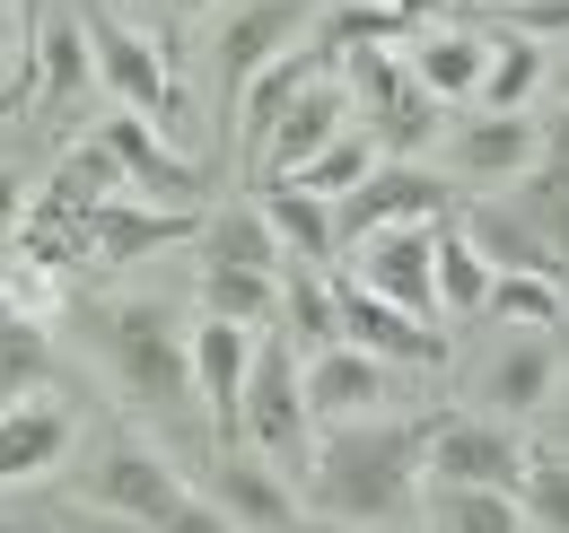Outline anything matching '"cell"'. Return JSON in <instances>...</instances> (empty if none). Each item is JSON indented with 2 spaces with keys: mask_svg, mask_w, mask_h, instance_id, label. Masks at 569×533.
Instances as JSON below:
<instances>
[{
  "mask_svg": "<svg viewBox=\"0 0 569 533\" xmlns=\"http://www.w3.org/2000/svg\"><path fill=\"white\" fill-rule=\"evenodd\" d=\"M421 464H429V420H333L316 429V455L298 472L307 516L342 533H403L421 507Z\"/></svg>",
  "mask_w": 569,
  "mask_h": 533,
  "instance_id": "6da1fadb",
  "label": "cell"
},
{
  "mask_svg": "<svg viewBox=\"0 0 569 533\" xmlns=\"http://www.w3.org/2000/svg\"><path fill=\"white\" fill-rule=\"evenodd\" d=\"M97 350H106L123 402H141V411H184V402H193V341H184V324H176L158 298L106 306V315H97Z\"/></svg>",
  "mask_w": 569,
  "mask_h": 533,
  "instance_id": "7a4b0ae2",
  "label": "cell"
},
{
  "mask_svg": "<svg viewBox=\"0 0 569 533\" xmlns=\"http://www.w3.org/2000/svg\"><path fill=\"white\" fill-rule=\"evenodd\" d=\"M237 438L281 472H307L316 455V411H307V376H298V350L289 333H254V368H246V411H237Z\"/></svg>",
  "mask_w": 569,
  "mask_h": 533,
  "instance_id": "3957f363",
  "label": "cell"
},
{
  "mask_svg": "<svg viewBox=\"0 0 569 533\" xmlns=\"http://www.w3.org/2000/svg\"><path fill=\"white\" fill-rule=\"evenodd\" d=\"M535 464V446L517 438V420H491V411H447L429 420V481L438 490H517Z\"/></svg>",
  "mask_w": 569,
  "mask_h": 533,
  "instance_id": "277c9868",
  "label": "cell"
},
{
  "mask_svg": "<svg viewBox=\"0 0 569 533\" xmlns=\"http://www.w3.org/2000/svg\"><path fill=\"white\" fill-rule=\"evenodd\" d=\"M79 490H88V507H106V516H123V525H141V533H158L184 499H193L184 472L167 464L158 446H141V438H106Z\"/></svg>",
  "mask_w": 569,
  "mask_h": 533,
  "instance_id": "5b68a950",
  "label": "cell"
},
{
  "mask_svg": "<svg viewBox=\"0 0 569 533\" xmlns=\"http://www.w3.org/2000/svg\"><path fill=\"white\" fill-rule=\"evenodd\" d=\"M307 27H316V9H307V0H237V9L219 18V36H211L219 105L237 114L246 79H254V70H272L281 53H298V44H307Z\"/></svg>",
  "mask_w": 569,
  "mask_h": 533,
  "instance_id": "8992f818",
  "label": "cell"
},
{
  "mask_svg": "<svg viewBox=\"0 0 569 533\" xmlns=\"http://www.w3.org/2000/svg\"><path fill=\"white\" fill-rule=\"evenodd\" d=\"M88 44H97V88H106L114 105L149 114L158 132L184 114V105H176V79H167V53L149 44L141 27H123L114 9H88Z\"/></svg>",
  "mask_w": 569,
  "mask_h": 533,
  "instance_id": "52a82bcc",
  "label": "cell"
},
{
  "mask_svg": "<svg viewBox=\"0 0 569 533\" xmlns=\"http://www.w3.org/2000/svg\"><path fill=\"white\" fill-rule=\"evenodd\" d=\"M97 140L114 149V167H123V184L141 201H167V210H202V167L193 158H176V140L158 132L149 114H132V105H114L106 123H97Z\"/></svg>",
  "mask_w": 569,
  "mask_h": 533,
  "instance_id": "ba28073f",
  "label": "cell"
},
{
  "mask_svg": "<svg viewBox=\"0 0 569 533\" xmlns=\"http://www.w3.org/2000/svg\"><path fill=\"white\" fill-rule=\"evenodd\" d=\"M333 306H342V341H359L368 359H386V368H447V333L429 315H403L395 298L359 289L351 271L333 280Z\"/></svg>",
  "mask_w": 569,
  "mask_h": 533,
  "instance_id": "9c48e42d",
  "label": "cell"
},
{
  "mask_svg": "<svg viewBox=\"0 0 569 533\" xmlns=\"http://www.w3.org/2000/svg\"><path fill=\"white\" fill-rule=\"evenodd\" d=\"M429 228L438 219H403V228H377V237H359L351 245V280L359 289H377V298H395L403 315H429L438 324V263H429Z\"/></svg>",
  "mask_w": 569,
  "mask_h": 533,
  "instance_id": "30bf717a",
  "label": "cell"
},
{
  "mask_svg": "<svg viewBox=\"0 0 569 533\" xmlns=\"http://www.w3.org/2000/svg\"><path fill=\"white\" fill-rule=\"evenodd\" d=\"M403 219H447V184L412 167V158H377V175L359 184V193L333 201V228H342V254H351L359 237H377V228H403Z\"/></svg>",
  "mask_w": 569,
  "mask_h": 533,
  "instance_id": "8fae6325",
  "label": "cell"
},
{
  "mask_svg": "<svg viewBox=\"0 0 569 533\" xmlns=\"http://www.w3.org/2000/svg\"><path fill=\"white\" fill-rule=\"evenodd\" d=\"M447 175L456 184H517L535 158H543V123L535 114H465V123H447Z\"/></svg>",
  "mask_w": 569,
  "mask_h": 533,
  "instance_id": "7c38bea8",
  "label": "cell"
},
{
  "mask_svg": "<svg viewBox=\"0 0 569 533\" xmlns=\"http://www.w3.org/2000/svg\"><path fill=\"white\" fill-rule=\"evenodd\" d=\"M561 394V341L526 333V324H499V350L482 359V402L491 420H535Z\"/></svg>",
  "mask_w": 569,
  "mask_h": 533,
  "instance_id": "4fadbf2b",
  "label": "cell"
},
{
  "mask_svg": "<svg viewBox=\"0 0 569 533\" xmlns=\"http://www.w3.org/2000/svg\"><path fill=\"white\" fill-rule=\"evenodd\" d=\"M211 210H167V201L114 193L88 210V254L97 263H141V254H167V245H193Z\"/></svg>",
  "mask_w": 569,
  "mask_h": 533,
  "instance_id": "5bb4252c",
  "label": "cell"
},
{
  "mask_svg": "<svg viewBox=\"0 0 569 533\" xmlns=\"http://www.w3.org/2000/svg\"><path fill=\"white\" fill-rule=\"evenodd\" d=\"M298 376H307V411H316V429H333V420H377L386 394H395V368H386V359H368L359 341L307 350V359H298Z\"/></svg>",
  "mask_w": 569,
  "mask_h": 533,
  "instance_id": "9a60e30c",
  "label": "cell"
},
{
  "mask_svg": "<svg viewBox=\"0 0 569 533\" xmlns=\"http://www.w3.org/2000/svg\"><path fill=\"white\" fill-rule=\"evenodd\" d=\"M27 79H36V105L44 114H71L97 97V44H88V9H44L36 44H27Z\"/></svg>",
  "mask_w": 569,
  "mask_h": 533,
  "instance_id": "2e32d148",
  "label": "cell"
},
{
  "mask_svg": "<svg viewBox=\"0 0 569 533\" xmlns=\"http://www.w3.org/2000/svg\"><path fill=\"white\" fill-rule=\"evenodd\" d=\"M211 507L237 533H298L307 525V499L289 490V472L263 464V455H237V446H228L219 472H211Z\"/></svg>",
  "mask_w": 569,
  "mask_h": 533,
  "instance_id": "e0dca14e",
  "label": "cell"
},
{
  "mask_svg": "<svg viewBox=\"0 0 569 533\" xmlns=\"http://www.w3.org/2000/svg\"><path fill=\"white\" fill-rule=\"evenodd\" d=\"M193 402L211 411L219 446H237V411H246V368H254V324H228V315H202L193 324Z\"/></svg>",
  "mask_w": 569,
  "mask_h": 533,
  "instance_id": "ac0fdd59",
  "label": "cell"
},
{
  "mask_svg": "<svg viewBox=\"0 0 569 533\" xmlns=\"http://www.w3.org/2000/svg\"><path fill=\"white\" fill-rule=\"evenodd\" d=\"M342 123H359L351 88H342V70H316V79L289 97V114L272 123V140H263V175H298V167L342 132Z\"/></svg>",
  "mask_w": 569,
  "mask_h": 533,
  "instance_id": "d6986e66",
  "label": "cell"
},
{
  "mask_svg": "<svg viewBox=\"0 0 569 533\" xmlns=\"http://www.w3.org/2000/svg\"><path fill=\"white\" fill-rule=\"evenodd\" d=\"M79 420L62 411V402H9L0 411V490H18V481H36V472H53L62 455H71Z\"/></svg>",
  "mask_w": 569,
  "mask_h": 533,
  "instance_id": "ffe728a7",
  "label": "cell"
},
{
  "mask_svg": "<svg viewBox=\"0 0 569 533\" xmlns=\"http://www.w3.org/2000/svg\"><path fill=\"white\" fill-rule=\"evenodd\" d=\"M412 79H421L438 105H473V88H482V70H491V36H473V27H412Z\"/></svg>",
  "mask_w": 569,
  "mask_h": 533,
  "instance_id": "44dd1931",
  "label": "cell"
},
{
  "mask_svg": "<svg viewBox=\"0 0 569 533\" xmlns=\"http://www.w3.org/2000/svg\"><path fill=\"white\" fill-rule=\"evenodd\" d=\"M254 210L272 219L289 263H333V254H342V228H333V201L325 193H307V184H289V175H263V201H254Z\"/></svg>",
  "mask_w": 569,
  "mask_h": 533,
  "instance_id": "7402d4cb",
  "label": "cell"
},
{
  "mask_svg": "<svg viewBox=\"0 0 569 533\" xmlns=\"http://www.w3.org/2000/svg\"><path fill=\"white\" fill-rule=\"evenodd\" d=\"M316 70H333L316 44H298V53H281L272 70H254L246 79V97H237V140H246V158H263V140H272V123L289 114V97L316 79Z\"/></svg>",
  "mask_w": 569,
  "mask_h": 533,
  "instance_id": "603a6c76",
  "label": "cell"
},
{
  "mask_svg": "<svg viewBox=\"0 0 569 533\" xmlns=\"http://www.w3.org/2000/svg\"><path fill=\"white\" fill-rule=\"evenodd\" d=\"M281 333L298 341V359L342 341V306H333V271L325 263H289L281 271Z\"/></svg>",
  "mask_w": 569,
  "mask_h": 533,
  "instance_id": "cb8c5ba5",
  "label": "cell"
},
{
  "mask_svg": "<svg viewBox=\"0 0 569 533\" xmlns=\"http://www.w3.org/2000/svg\"><path fill=\"white\" fill-rule=\"evenodd\" d=\"M456 228L482 245V263H491V271H561V254H552V245H543V237H535L508 201H473Z\"/></svg>",
  "mask_w": 569,
  "mask_h": 533,
  "instance_id": "d4e9b609",
  "label": "cell"
},
{
  "mask_svg": "<svg viewBox=\"0 0 569 533\" xmlns=\"http://www.w3.org/2000/svg\"><path fill=\"white\" fill-rule=\"evenodd\" d=\"M429 263H438V315H482V298H491V263H482V245H473L456 219L429 228Z\"/></svg>",
  "mask_w": 569,
  "mask_h": 533,
  "instance_id": "484cf974",
  "label": "cell"
},
{
  "mask_svg": "<svg viewBox=\"0 0 569 533\" xmlns=\"http://www.w3.org/2000/svg\"><path fill=\"white\" fill-rule=\"evenodd\" d=\"M482 315L526 324V333H561V324H569V289H561V271H491Z\"/></svg>",
  "mask_w": 569,
  "mask_h": 533,
  "instance_id": "4316f807",
  "label": "cell"
},
{
  "mask_svg": "<svg viewBox=\"0 0 569 533\" xmlns=\"http://www.w3.org/2000/svg\"><path fill=\"white\" fill-rule=\"evenodd\" d=\"M202 315L228 324H281V271H237V263H202Z\"/></svg>",
  "mask_w": 569,
  "mask_h": 533,
  "instance_id": "83f0119b",
  "label": "cell"
},
{
  "mask_svg": "<svg viewBox=\"0 0 569 533\" xmlns=\"http://www.w3.org/2000/svg\"><path fill=\"white\" fill-rule=\"evenodd\" d=\"M202 263L289 271V245L272 237V219H263V210H219V219H202Z\"/></svg>",
  "mask_w": 569,
  "mask_h": 533,
  "instance_id": "f1b7e54d",
  "label": "cell"
},
{
  "mask_svg": "<svg viewBox=\"0 0 569 533\" xmlns=\"http://www.w3.org/2000/svg\"><path fill=\"white\" fill-rule=\"evenodd\" d=\"M377 158H386V149H377V132H368V123H342V132H333L316 158H307V167H298V175H289V184H307V193L342 201V193H359V184L377 175Z\"/></svg>",
  "mask_w": 569,
  "mask_h": 533,
  "instance_id": "f546056e",
  "label": "cell"
},
{
  "mask_svg": "<svg viewBox=\"0 0 569 533\" xmlns=\"http://www.w3.org/2000/svg\"><path fill=\"white\" fill-rule=\"evenodd\" d=\"M44 376H53V341L36 315H18V306H0V411L9 402H36L44 394Z\"/></svg>",
  "mask_w": 569,
  "mask_h": 533,
  "instance_id": "4dcf8cb0",
  "label": "cell"
},
{
  "mask_svg": "<svg viewBox=\"0 0 569 533\" xmlns=\"http://www.w3.org/2000/svg\"><path fill=\"white\" fill-rule=\"evenodd\" d=\"M543 88V44L535 36H491V70H482V88H473V105H491V114H526V97Z\"/></svg>",
  "mask_w": 569,
  "mask_h": 533,
  "instance_id": "1f68e13d",
  "label": "cell"
},
{
  "mask_svg": "<svg viewBox=\"0 0 569 533\" xmlns=\"http://www.w3.org/2000/svg\"><path fill=\"white\" fill-rule=\"evenodd\" d=\"M508 210H517V219H526V228H535V237H543V245H552V254L569 263V167H552V158H535V167L517 175V193H508Z\"/></svg>",
  "mask_w": 569,
  "mask_h": 533,
  "instance_id": "d6a6232c",
  "label": "cell"
},
{
  "mask_svg": "<svg viewBox=\"0 0 569 533\" xmlns=\"http://www.w3.org/2000/svg\"><path fill=\"white\" fill-rule=\"evenodd\" d=\"M438 533H535L517 490H438Z\"/></svg>",
  "mask_w": 569,
  "mask_h": 533,
  "instance_id": "836d02e7",
  "label": "cell"
},
{
  "mask_svg": "<svg viewBox=\"0 0 569 533\" xmlns=\"http://www.w3.org/2000/svg\"><path fill=\"white\" fill-rule=\"evenodd\" d=\"M517 507L535 533H569V455H535L517 481Z\"/></svg>",
  "mask_w": 569,
  "mask_h": 533,
  "instance_id": "e575fe53",
  "label": "cell"
},
{
  "mask_svg": "<svg viewBox=\"0 0 569 533\" xmlns=\"http://www.w3.org/2000/svg\"><path fill=\"white\" fill-rule=\"evenodd\" d=\"M482 9H499V18H517V36H569V0H482Z\"/></svg>",
  "mask_w": 569,
  "mask_h": 533,
  "instance_id": "d590c367",
  "label": "cell"
},
{
  "mask_svg": "<svg viewBox=\"0 0 569 533\" xmlns=\"http://www.w3.org/2000/svg\"><path fill=\"white\" fill-rule=\"evenodd\" d=\"M158 533H237V525L219 516L211 499H184V507H176V516H167V525H158Z\"/></svg>",
  "mask_w": 569,
  "mask_h": 533,
  "instance_id": "8d00e7d4",
  "label": "cell"
},
{
  "mask_svg": "<svg viewBox=\"0 0 569 533\" xmlns=\"http://www.w3.org/2000/svg\"><path fill=\"white\" fill-rule=\"evenodd\" d=\"M18 219H27V184H18L9 167H0V245L18 237Z\"/></svg>",
  "mask_w": 569,
  "mask_h": 533,
  "instance_id": "74e56055",
  "label": "cell"
},
{
  "mask_svg": "<svg viewBox=\"0 0 569 533\" xmlns=\"http://www.w3.org/2000/svg\"><path fill=\"white\" fill-rule=\"evenodd\" d=\"M543 158H552V167H569V105L543 123Z\"/></svg>",
  "mask_w": 569,
  "mask_h": 533,
  "instance_id": "f35d334b",
  "label": "cell"
},
{
  "mask_svg": "<svg viewBox=\"0 0 569 533\" xmlns=\"http://www.w3.org/2000/svg\"><path fill=\"white\" fill-rule=\"evenodd\" d=\"M18 62V0H0V70Z\"/></svg>",
  "mask_w": 569,
  "mask_h": 533,
  "instance_id": "ab89813d",
  "label": "cell"
},
{
  "mask_svg": "<svg viewBox=\"0 0 569 533\" xmlns=\"http://www.w3.org/2000/svg\"><path fill=\"white\" fill-rule=\"evenodd\" d=\"M395 9H403V18H412V27H429V18H438V9H447V0H395Z\"/></svg>",
  "mask_w": 569,
  "mask_h": 533,
  "instance_id": "60d3db41",
  "label": "cell"
},
{
  "mask_svg": "<svg viewBox=\"0 0 569 533\" xmlns=\"http://www.w3.org/2000/svg\"><path fill=\"white\" fill-rule=\"evenodd\" d=\"M9 114H18V97H9V88H0V123H9Z\"/></svg>",
  "mask_w": 569,
  "mask_h": 533,
  "instance_id": "b9f144b4",
  "label": "cell"
},
{
  "mask_svg": "<svg viewBox=\"0 0 569 533\" xmlns=\"http://www.w3.org/2000/svg\"><path fill=\"white\" fill-rule=\"evenodd\" d=\"M552 411H561V429H569V394H552Z\"/></svg>",
  "mask_w": 569,
  "mask_h": 533,
  "instance_id": "7bdbcfd3",
  "label": "cell"
}]
</instances>
